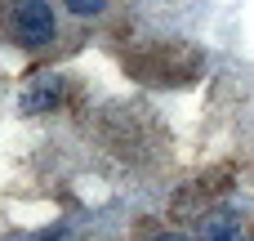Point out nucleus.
Masks as SVG:
<instances>
[{
	"label": "nucleus",
	"instance_id": "f03ea898",
	"mask_svg": "<svg viewBox=\"0 0 254 241\" xmlns=\"http://www.w3.org/2000/svg\"><path fill=\"white\" fill-rule=\"evenodd\" d=\"M58 98H63V80H58V76H45V80H36V85L22 89V112H45V107H54Z\"/></svg>",
	"mask_w": 254,
	"mask_h": 241
},
{
	"label": "nucleus",
	"instance_id": "f257e3e1",
	"mask_svg": "<svg viewBox=\"0 0 254 241\" xmlns=\"http://www.w3.org/2000/svg\"><path fill=\"white\" fill-rule=\"evenodd\" d=\"M13 36L27 45V49H40L54 40V13L45 0H18L13 4Z\"/></svg>",
	"mask_w": 254,
	"mask_h": 241
},
{
	"label": "nucleus",
	"instance_id": "39448f33",
	"mask_svg": "<svg viewBox=\"0 0 254 241\" xmlns=\"http://www.w3.org/2000/svg\"><path fill=\"white\" fill-rule=\"evenodd\" d=\"M152 241H188V237H179V233H161V237H152Z\"/></svg>",
	"mask_w": 254,
	"mask_h": 241
},
{
	"label": "nucleus",
	"instance_id": "20e7f679",
	"mask_svg": "<svg viewBox=\"0 0 254 241\" xmlns=\"http://www.w3.org/2000/svg\"><path fill=\"white\" fill-rule=\"evenodd\" d=\"M71 13H80V18H89V13H103L107 9V0H63Z\"/></svg>",
	"mask_w": 254,
	"mask_h": 241
},
{
	"label": "nucleus",
	"instance_id": "7ed1b4c3",
	"mask_svg": "<svg viewBox=\"0 0 254 241\" xmlns=\"http://www.w3.org/2000/svg\"><path fill=\"white\" fill-rule=\"evenodd\" d=\"M201 241H241L237 215H228V210H214V215L201 224Z\"/></svg>",
	"mask_w": 254,
	"mask_h": 241
}]
</instances>
